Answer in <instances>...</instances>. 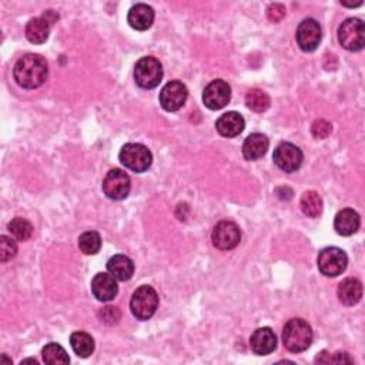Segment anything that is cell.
Listing matches in <instances>:
<instances>
[{
	"mask_svg": "<svg viewBox=\"0 0 365 365\" xmlns=\"http://www.w3.org/2000/svg\"><path fill=\"white\" fill-rule=\"evenodd\" d=\"M98 315H100L101 321L106 322V324H110V326H112V324H117L120 317H121L118 309L117 307H112V306L105 307L103 310L98 313Z\"/></svg>",
	"mask_w": 365,
	"mask_h": 365,
	"instance_id": "31",
	"label": "cell"
},
{
	"mask_svg": "<svg viewBox=\"0 0 365 365\" xmlns=\"http://www.w3.org/2000/svg\"><path fill=\"white\" fill-rule=\"evenodd\" d=\"M251 351L257 355H269L277 348V337L270 327H262L250 337Z\"/></svg>",
	"mask_w": 365,
	"mask_h": 365,
	"instance_id": "15",
	"label": "cell"
},
{
	"mask_svg": "<svg viewBox=\"0 0 365 365\" xmlns=\"http://www.w3.org/2000/svg\"><path fill=\"white\" fill-rule=\"evenodd\" d=\"M189 97V90L185 83L173 80L169 82L160 92L158 100L160 105L166 112H177L185 106L186 100Z\"/></svg>",
	"mask_w": 365,
	"mask_h": 365,
	"instance_id": "13",
	"label": "cell"
},
{
	"mask_svg": "<svg viewBox=\"0 0 365 365\" xmlns=\"http://www.w3.org/2000/svg\"><path fill=\"white\" fill-rule=\"evenodd\" d=\"M120 163L134 173H145L153 163L152 152L140 143H127L120 150Z\"/></svg>",
	"mask_w": 365,
	"mask_h": 365,
	"instance_id": "3",
	"label": "cell"
},
{
	"mask_svg": "<svg viewBox=\"0 0 365 365\" xmlns=\"http://www.w3.org/2000/svg\"><path fill=\"white\" fill-rule=\"evenodd\" d=\"M127 22L133 29L145 32V30L150 29L153 22H154V10L152 6L145 5V3L134 5L129 10Z\"/></svg>",
	"mask_w": 365,
	"mask_h": 365,
	"instance_id": "17",
	"label": "cell"
},
{
	"mask_svg": "<svg viewBox=\"0 0 365 365\" xmlns=\"http://www.w3.org/2000/svg\"><path fill=\"white\" fill-rule=\"evenodd\" d=\"M340 45L350 52H359L365 46V25L361 19L350 17L338 29Z\"/></svg>",
	"mask_w": 365,
	"mask_h": 365,
	"instance_id": "6",
	"label": "cell"
},
{
	"mask_svg": "<svg viewBox=\"0 0 365 365\" xmlns=\"http://www.w3.org/2000/svg\"><path fill=\"white\" fill-rule=\"evenodd\" d=\"M79 249L86 255H94L101 249V237L96 231H86L79 237Z\"/></svg>",
	"mask_w": 365,
	"mask_h": 365,
	"instance_id": "27",
	"label": "cell"
},
{
	"mask_svg": "<svg viewBox=\"0 0 365 365\" xmlns=\"http://www.w3.org/2000/svg\"><path fill=\"white\" fill-rule=\"evenodd\" d=\"M17 254V244L13 238L6 236L0 237V261L8 262Z\"/></svg>",
	"mask_w": 365,
	"mask_h": 365,
	"instance_id": "29",
	"label": "cell"
},
{
	"mask_svg": "<svg viewBox=\"0 0 365 365\" xmlns=\"http://www.w3.org/2000/svg\"><path fill=\"white\" fill-rule=\"evenodd\" d=\"M270 141L267 136L261 133H253L244 140V143H242V156L250 161L258 160L267 153Z\"/></svg>",
	"mask_w": 365,
	"mask_h": 365,
	"instance_id": "19",
	"label": "cell"
},
{
	"mask_svg": "<svg viewBox=\"0 0 365 365\" xmlns=\"http://www.w3.org/2000/svg\"><path fill=\"white\" fill-rule=\"evenodd\" d=\"M158 307V294L150 286L138 287L130 300L132 314L141 321L150 320Z\"/></svg>",
	"mask_w": 365,
	"mask_h": 365,
	"instance_id": "5",
	"label": "cell"
},
{
	"mask_svg": "<svg viewBox=\"0 0 365 365\" xmlns=\"http://www.w3.org/2000/svg\"><path fill=\"white\" fill-rule=\"evenodd\" d=\"M49 74V67L45 57L40 54H26L17 60L13 69V77L16 83L28 90L43 86Z\"/></svg>",
	"mask_w": 365,
	"mask_h": 365,
	"instance_id": "1",
	"label": "cell"
},
{
	"mask_svg": "<svg viewBox=\"0 0 365 365\" xmlns=\"http://www.w3.org/2000/svg\"><path fill=\"white\" fill-rule=\"evenodd\" d=\"M331 132H333L331 123L324 118L315 120L311 126V133L315 138H327L331 134Z\"/></svg>",
	"mask_w": 365,
	"mask_h": 365,
	"instance_id": "30",
	"label": "cell"
},
{
	"mask_svg": "<svg viewBox=\"0 0 365 365\" xmlns=\"http://www.w3.org/2000/svg\"><path fill=\"white\" fill-rule=\"evenodd\" d=\"M8 230L12 234V237L19 241H28L33 234V226L30 222L25 218H19V217L13 218L9 222Z\"/></svg>",
	"mask_w": 365,
	"mask_h": 365,
	"instance_id": "28",
	"label": "cell"
},
{
	"mask_svg": "<svg viewBox=\"0 0 365 365\" xmlns=\"http://www.w3.org/2000/svg\"><path fill=\"white\" fill-rule=\"evenodd\" d=\"M338 300L344 306H355L362 297V284L357 278H346L338 286Z\"/></svg>",
	"mask_w": 365,
	"mask_h": 365,
	"instance_id": "20",
	"label": "cell"
},
{
	"mask_svg": "<svg viewBox=\"0 0 365 365\" xmlns=\"http://www.w3.org/2000/svg\"><path fill=\"white\" fill-rule=\"evenodd\" d=\"M348 257L338 247H327L318 254V270L326 277H337L346 271Z\"/></svg>",
	"mask_w": 365,
	"mask_h": 365,
	"instance_id": "7",
	"label": "cell"
},
{
	"mask_svg": "<svg viewBox=\"0 0 365 365\" xmlns=\"http://www.w3.org/2000/svg\"><path fill=\"white\" fill-rule=\"evenodd\" d=\"M247 107L255 113H264L270 109V96L261 89H251L246 96Z\"/></svg>",
	"mask_w": 365,
	"mask_h": 365,
	"instance_id": "24",
	"label": "cell"
},
{
	"mask_svg": "<svg viewBox=\"0 0 365 365\" xmlns=\"http://www.w3.org/2000/svg\"><path fill=\"white\" fill-rule=\"evenodd\" d=\"M107 271L118 281H127L134 274V262L127 255L117 254L107 261Z\"/></svg>",
	"mask_w": 365,
	"mask_h": 365,
	"instance_id": "21",
	"label": "cell"
},
{
	"mask_svg": "<svg viewBox=\"0 0 365 365\" xmlns=\"http://www.w3.org/2000/svg\"><path fill=\"white\" fill-rule=\"evenodd\" d=\"M231 98V87L226 80H213L202 92V103L210 110L225 109Z\"/></svg>",
	"mask_w": 365,
	"mask_h": 365,
	"instance_id": "9",
	"label": "cell"
},
{
	"mask_svg": "<svg viewBox=\"0 0 365 365\" xmlns=\"http://www.w3.org/2000/svg\"><path fill=\"white\" fill-rule=\"evenodd\" d=\"M274 163L278 169L286 173H294L297 171L304 160V154L300 147H297L289 141H284V143L278 145L277 149L274 150Z\"/></svg>",
	"mask_w": 365,
	"mask_h": 365,
	"instance_id": "11",
	"label": "cell"
},
{
	"mask_svg": "<svg viewBox=\"0 0 365 365\" xmlns=\"http://www.w3.org/2000/svg\"><path fill=\"white\" fill-rule=\"evenodd\" d=\"M52 25L48 22V20L40 16L30 19L29 23L26 25V37L30 43L33 45H42L49 39Z\"/></svg>",
	"mask_w": 365,
	"mask_h": 365,
	"instance_id": "22",
	"label": "cell"
},
{
	"mask_svg": "<svg viewBox=\"0 0 365 365\" xmlns=\"http://www.w3.org/2000/svg\"><path fill=\"white\" fill-rule=\"evenodd\" d=\"M301 210L307 217L315 218L322 213V198L315 191H306L301 197Z\"/></svg>",
	"mask_w": 365,
	"mask_h": 365,
	"instance_id": "25",
	"label": "cell"
},
{
	"mask_svg": "<svg viewBox=\"0 0 365 365\" xmlns=\"http://www.w3.org/2000/svg\"><path fill=\"white\" fill-rule=\"evenodd\" d=\"M92 293L101 302H107V301L114 300L118 293V286H117L116 278L110 273L96 274L92 280Z\"/></svg>",
	"mask_w": 365,
	"mask_h": 365,
	"instance_id": "14",
	"label": "cell"
},
{
	"mask_svg": "<svg viewBox=\"0 0 365 365\" xmlns=\"http://www.w3.org/2000/svg\"><path fill=\"white\" fill-rule=\"evenodd\" d=\"M321 39H322V30L317 20L306 19L298 25L295 40L302 52L311 53L317 50V48L321 43Z\"/></svg>",
	"mask_w": 365,
	"mask_h": 365,
	"instance_id": "12",
	"label": "cell"
},
{
	"mask_svg": "<svg viewBox=\"0 0 365 365\" xmlns=\"http://www.w3.org/2000/svg\"><path fill=\"white\" fill-rule=\"evenodd\" d=\"M70 346L77 357L87 358L94 351V340L85 331H76L70 337Z\"/></svg>",
	"mask_w": 365,
	"mask_h": 365,
	"instance_id": "23",
	"label": "cell"
},
{
	"mask_svg": "<svg viewBox=\"0 0 365 365\" xmlns=\"http://www.w3.org/2000/svg\"><path fill=\"white\" fill-rule=\"evenodd\" d=\"M211 241L216 249L221 251H230L240 244V227L233 221H220L211 233Z\"/></svg>",
	"mask_w": 365,
	"mask_h": 365,
	"instance_id": "8",
	"label": "cell"
},
{
	"mask_svg": "<svg viewBox=\"0 0 365 365\" xmlns=\"http://www.w3.org/2000/svg\"><path fill=\"white\" fill-rule=\"evenodd\" d=\"M43 17L48 20V22H49L52 26L57 22V20H59V14H57L54 10H46V12L43 13Z\"/></svg>",
	"mask_w": 365,
	"mask_h": 365,
	"instance_id": "33",
	"label": "cell"
},
{
	"mask_svg": "<svg viewBox=\"0 0 365 365\" xmlns=\"http://www.w3.org/2000/svg\"><path fill=\"white\" fill-rule=\"evenodd\" d=\"M286 12L287 10H286V8H284L282 5L273 3L267 9V17L271 20V22L277 23V22H280V20H282L284 16H286Z\"/></svg>",
	"mask_w": 365,
	"mask_h": 365,
	"instance_id": "32",
	"label": "cell"
},
{
	"mask_svg": "<svg viewBox=\"0 0 365 365\" xmlns=\"http://www.w3.org/2000/svg\"><path fill=\"white\" fill-rule=\"evenodd\" d=\"M163 79V66L156 57H141L134 67V80L141 89H154Z\"/></svg>",
	"mask_w": 365,
	"mask_h": 365,
	"instance_id": "4",
	"label": "cell"
},
{
	"mask_svg": "<svg viewBox=\"0 0 365 365\" xmlns=\"http://www.w3.org/2000/svg\"><path fill=\"white\" fill-rule=\"evenodd\" d=\"M244 127H246L244 117L237 112H229V113L221 114L218 120L216 121V129L218 134L222 137H227V138L237 137L238 134L242 133Z\"/></svg>",
	"mask_w": 365,
	"mask_h": 365,
	"instance_id": "16",
	"label": "cell"
},
{
	"mask_svg": "<svg viewBox=\"0 0 365 365\" xmlns=\"http://www.w3.org/2000/svg\"><path fill=\"white\" fill-rule=\"evenodd\" d=\"M26 362H33V364L37 365V361L36 359H25V361H22V364H26Z\"/></svg>",
	"mask_w": 365,
	"mask_h": 365,
	"instance_id": "34",
	"label": "cell"
},
{
	"mask_svg": "<svg viewBox=\"0 0 365 365\" xmlns=\"http://www.w3.org/2000/svg\"><path fill=\"white\" fill-rule=\"evenodd\" d=\"M132 190V181L126 171L114 169L110 170L103 180V193L110 200H125Z\"/></svg>",
	"mask_w": 365,
	"mask_h": 365,
	"instance_id": "10",
	"label": "cell"
},
{
	"mask_svg": "<svg viewBox=\"0 0 365 365\" xmlns=\"http://www.w3.org/2000/svg\"><path fill=\"white\" fill-rule=\"evenodd\" d=\"M314 334L307 321L301 318L290 320L282 330V344L291 353H302L310 348Z\"/></svg>",
	"mask_w": 365,
	"mask_h": 365,
	"instance_id": "2",
	"label": "cell"
},
{
	"mask_svg": "<svg viewBox=\"0 0 365 365\" xmlns=\"http://www.w3.org/2000/svg\"><path fill=\"white\" fill-rule=\"evenodd\" d=\"M42 355H43V361L46 364H52V365L69 364L70 362V358L66 353V350L56 342L48 344V346L42 350Z\"/></svg>",
	"mask_w": 365,
	"mask_h": 365,
	"instance_id": "26",
	"label": "cell"
},
{
	"mask_svg": "<svg viewBox=\"0 0 365 365\" xmlns=\"http://www.w3.org/2000/svg\"><path fill=\"white\" fill-rule=\"evenodd\" d=\"M361 225L359 214L353 209H344L337 213L334 220V229L340 236L348 237L358 231Z\"/></svg>",
	"mask_w": 365,
	"mask_h": 365,
	"instance_id": "18",
	"label": "cell"
}]
</instances>
